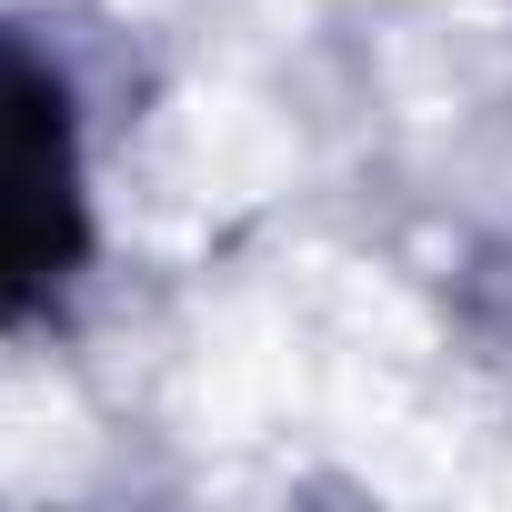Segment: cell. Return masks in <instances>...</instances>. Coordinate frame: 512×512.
Instances as JSON below:
<instances>
[{
    "label": "cell",
    "mask_w": 512,
    "mask_h": 512,
    "mask_svg": "<svg viewBox=\"0 0 512 512\" xmlns=\"http://www.w3.org/2000/svg\"><path fill=\"white\" fill-rule=\"evenodd\" d=\"M71 241V151L41 71L0 61V282H41Z\"/></svg>",
    "instance_id": "obj_1"
}]
</instances>
